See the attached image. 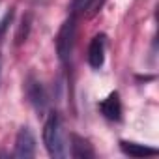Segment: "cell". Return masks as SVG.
<instances>
[{"instance_id":"cell-1","label":"cell","mask_w":159,"mask_h":159,"mask_svg":"<svg viewBox=\"0 0 159 159\" xmlns=\"http://www.w3.org/2000/svg\"><path fill=\"white\" fill-rule=\"evenodd\" d=\"M43 142L45 148L49 152L51 157L54 159H62L66 157V139H64V131H62V124L58 114H51L45 122L43 127Z\"/></svg>"},{"instance_id":"cell-2","label":"cell","mask_w":159,"mask_h":159,"mask_svg":"<svg viewBox=\"0 0 159 159\" xmlns=\"http://www.w3.org/2000/svg\"><path fill=\"white\" fill-rule=\"evenodd\" d=\"M73 43H75V17H69L67 21H64L56 36V52L62 62H66L71 56Z\"/></svg>"},{"instance_id":"cell-3","label":"cell","mask_w":159,"mask_h":159,"mask_svg":"<svg viewBox=\"0 0 159 159\" xmlns=\"http://www.w3.org/2000/svg\"><path fill=\"white\" fill-rule=\"evenodd\" d=\"M34 153H36V139L28 127H23L17 135L13 155L19 159H28V157H34Z\"/></svg>"},{"instance_id":"cell-4","label":"cell","mask_w":159,"mask_h":159,"mask_svg":"<svg viewBox=\"0 0 159 159\" xmlns=\"http://www.w3.org/2000/svg\"><path fill=\"white\" fill-rule=\"evenodd\" d=\"M105 62V36L103 34H98L94 36V39L90 41V47H88V64L94 67V69H99Z\"/></svg>"},{"instance_id":"cell-5","label":"cell","mask_w":159,"mask_h":159,"mask_svg":"<svg viewBox=\"0 0 159 159\" xmlns=\"http://www.w3.org/2000/svg\"><path fill=\"white\" fill-rule=\"evenodd\" d=\"M99 111H101V114H103L105 118L118 122V120L122 118V103H120L118 92L109 94V98L103 99V101L99 103Z\"/></svg>"},{"instance_id":"cell-6","label":"cell","mask_w":159,"mask_h":159,"mask_svg":"<svg viewBox=\"0 0 159 159\" xmlns=\"http://www.w3.org/2000/svg\"><path fill=\"white\" fill-rule=\"evenodd\" d=\"M71 155L77 159H92L94 148L86 139L79 137V135H71Z\"/></svg>"},{"instance_id":"cell-7","label":"cell","mask_w":159,"mask_h":159,"mask_svg":"<svg viewBox=\"0 0 159 159\" xmlns=\"http://www.w3.org/2000/svg\"><path fill=\"white\" fill-rule=\"evenodd\" d=\"M120 148L129 157H146V155H155L157 153L155 148H150V146H144V144H137V142H127V140H122Z\"/></svg>"},{"instance_id":"cell-8","label":"cell","mask_w":159,"mask_h":159,"mask_svg":"<svg viewBox=\"0 0 159 159\" xmlns=\"http://www.w3.org/2000/svg\"><path fill=\"white\" fill-rule=\"evenodd\" d=\"M28 98L36 105V109H43L45 107V92L41 88V83L30 79V83H28Z\"/></svg>"},{"instance_id":"cell-9","label":"cell","mask_w":159,"mask_h":159,"mask_svg":"<svg viewBox=\"0 0 159 159\" xmlns=\"http://www.w3.org/2000/svg\"><path fill=\"white\" fill-rule=\"evenodd\" d=\"M90 4H92V0H73L71 8H73V11L77 13L79 10H84V8H88Z\"/></svg>"}]
</instances>
